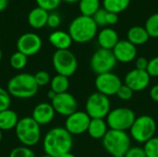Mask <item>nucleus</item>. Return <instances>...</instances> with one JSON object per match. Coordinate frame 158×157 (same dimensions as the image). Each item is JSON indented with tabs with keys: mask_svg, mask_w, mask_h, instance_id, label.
<instances>
[{
	"mask_svg": "<svg viewBox=\"0 0 158 157\" xmlns=\"http://www.w3.org/2000/svg\"><path fill=\"white\" fill-rule=\"evenodd\" d=\"M149 38L146 29L142 26H133L127 32V40L135 46L146 43Z\"/></svg>",
	"mask_w": 158,
	"mask_h": 157,
	"instance_id": "4be33fe9",
	"label": "nucleus"
},
{
	"mask_svg": "<svg viewBox=\"0 0 158 157\" xmlns=\"http://www.w3.org/2000/svg\"><path fill=\"white\" fill-rule=\"evenodd\" d=\"M56 113L63 117H69L78 109V102L76 98L69 93H58L51 101Z\"/></svg>",
	"mask_w": 158,
	"mask_h": 157,
	"instance_id": "ddd939ff",
	"label": "nucleus"
},
{
	"mask_svg": "<svg viewBox=\"0 0 158 157\" xmlns=\"http://www.w3.org/2000/svg\"><path fill=\"white\" fill-rule=\"evenodd\" d=\"M133 93L134 92L128 87L127 85H125L124 83L121 85V87L119 88V90L117 93V96L118 97V99L122 100V101H129L133 97Z\"/></svg>",
	"mask_w": 158,
	"mask_h": 157,
	"instance_id": "72a5a7b5",
	"label": "nucleus"
},
{
	"mask_svg": "<svg viewBox=\"0 0 158 157\" xmlns=\"http://www.w3.org/2000/svg\"><path fill=\"white\" fill-rule=\"evenodd\" d=\"M147 73L151 78H157L158 77V56L153 57L149 60L148 67L146 69Z\"/></svg>",
	"mask_w": 158,
	"mask_h": 157,
	"instance_id": "c9c22d12",
	"label": "nucleus"
},
{
	"mask_svg": "<svg viewBox=\"0 0 158 157\" xmlns=\"http://www.w3.org/2000/svg\"><path fill=\"white\" fill-rule=\"evenodd\" d=\"M7 4H8V0H0V12L6 8Z\"/></svg>",
	"mask_w": 158,
	"mask_h": 157,
	"instance_id": "79ce46f5",
	"label": "nucleus"
},
{
	"mask_svg": "<svg viewBox=\"0 0 158 157\" xmlns=\"http://www.w3.org/2000/svg\"><path fill=\"white\" fill-rule=\"evenodd\" d=\"M50 87V90L54 91L56 94L67 93L69 88V80L68 77L56 74L51 79Z\"/></svg>",
	"mask_w": 158,
	"mask_h": 157,
	"instance_id": "393cba45",
	"label": "nucleus"
},
{
	"mask_svg": "<svg viewBox=\"0 0 158 157\" xmlns=\"http://www.w3.org/2000/svg\"><path fill=\"white\" fill-rule=\"evenodd\" d=\"M104 149L112 156L124 155L131 147V136L127 131L108 130L102 140Z\"/></svg>",
	"mask_w": 158,
	"mask_h": 157,
	"instance_id": "39448f33",
	"label": "nucleus"
},
{
	"mask_svg": "<svg viewBox=\"0 0 158 157\" xmlns=\"http://www.w3.org/2000/svg\"><path fill=\"white\" fill-rule=\"evenodd\" d=\"M34 76L30 73H19L12 77L6 85L9 94L18 99H30L38 93Z\"/></svg>",
	"mask_w": 158,
	"mask_h": 157,
	"instance_id": "7ed1b4c3",
	"label": "nucleus"
},
{
	"mask_svg": "<svg viewBox=\"0 0 158 157\" xmlns=\"http://www.w3.org/2000/svg\"><path fill=\"white\" fill-rule=\"evenodd\" d=\"M112 52L117 61L123 64L134 61L137 56V47L128 40H119Z\"/></svg>",
	"mask_w": 158,
	"mask_h": 157,
	"instance_id": "dca6fc26",
	"label": "nucleus"
},
{
	"mask_svg": "<svg viewBox=\"0 0 158 157\" xmlns=\"http://www.w3.org/2000/svg\"><path fill=\"white\" fill-rule=\"evenodd\" d=\"M8 157H36V155L30 147L21 145L14 148L10 152Z\"/></svg>",
	"mask_w": 158,
	"mask_h": 157,
	"instance_id": "c756f323",
	"label": "nucleus"
},
{
	"mask_svg": "<svg viewBox=\"0 0 158 157\" xmlns=\"http://www.w3.org/2000/svg\"><path fill=\"white\" fill-rule=\"evenodd\" d=\"M79 9L81 15L93 18L100 9V0H80Z\"/></svg>",
	"mask_w": 158,
	"mask_h": 157,
	"instance_id": "a878e982",
	"label": "nucleus"
},
{
	"mask_svg": "<svg viewBox=\"0 0 158 157\" xmlns=\"http://www.w3.org/2000/svg\"><path fill=\"white\" fill-rule=\"evenodd\" d=\"M122 84L121 79L113 72L97 75L94 81L96 91L108 97L116 95Z\"/></svg>",
	"mask_w": 158,
	"mask_h": 157,
	"instance_id": "9b49d317",
	"label": "nucleus"
},
{
	"mask_svg": "<svg viewBox=\"0 0 158 157\" xmlns=\"http://www.w3.org/2000/svg\"><path fill=\"white\" fill-rule=\"evenodd\" d=\"M11 105V95L6 89L0 87V112L9 109Z\"/></svg>",
	"mask_w": 158,
	"mask_h": 157,
	"instance_id": "7c9ffc66",
	"label": "nucleus"
},
{
	"mask_svg": "<svg viewBox=\"0 0 158 157\" xmlns=\"http://www.w3.org/2000/svg\"><path fill=\"white\" fill-rule=\"evenodd\" d=\"M27 63H28V56L19 51L13 53L9 58V64L11 68L16 70L23 69L27 66Z\"/></svg>",
	"mask_w": 158,
	"mask_h": 157,
	"instance_id": "bb28decb",
	"label": "nucleus"
},
{
	"mask_svg": "<svg viewBox=\"0 0 158 157\" xmlns=\"http://www.w3.org/2000/svg\"><path fill=\"white\" fill-rule=\"evenodd\" d=\"M19 118L18 114L9 109L0 112V130H15L18 125Z\"/></svg>",
	"mask_w": 158,
	"mask_h": 157,
	"instance_id": "5701e85b",
	"label": "nucleus"
},
{
	"mask_svg": "<svg viewBox=\"0 0 158 157\" xmlns=\"http://www.w3.org/2000/svg\"><path fill=\"white\" fill-rule=\"evenodd\" d=\"M2 138H3V134H2V130H0V142L2 141Z\"/></svg>",
	"mask_w": 158,
	"mask_h": 157,
	"instance_id": "49530a36",
	"label": "nucleus"
},
{
	"mask_svg": "<svg viewBox=\"0 0 158 157\" xmlns=\"http://www.w3.org/2000/svg\"><path fill=\"white\" fill-rule=\"evenodd\" d=\"M1 59H2V51L0 49V62H1Z\"/></svg>",
	"mask_w": 158,
	"mask_h": 157,
	"instance_id": "de8ad7c7",
	"label": "nucleus"
},
{
	"mask_svg": "<svg viewBox=\"0 0 158 157\" xmlns=\"http://www.w3.org/2000/svg\"><path fill=\"white\" fill-rule=\"evenodd\" d=\"M41 157H53V156H50V155H43V156Z\"/></svg>",
	"mask_w": 158,
	"mask_h": 157,
	"instance_id": "09e8293b",
	"label": "nucleus"
},
{
	"mask_svg": "<svg viewBox=\"0 0 158 157\" xmlns=\"http://www.w3.org/2000/svg\"><path fill=\"white\" fill-rule=\"evenodd\" d=\"M151 81V77L146 70L133 68L130 70L124 78V84L130 87L134 93H139L145 90Z\"/></svg>",
	"mask_w": 158,
	"mask_h": 157,
	"instance_id": "2eb2a0df",
	"label": "nucleus"
},
{
	"mask_svg": "<svg viewBox=\"0 0 158 157\" xmlns=\"http://www.w3.org/2000/svg\"><path fill=\"white\" fill-rule=\"evenodd\" d=\"M62 1H65L67 3H75V2H78L80 0H62Z\"/></svg>",
	"mask_w": 158,
	"mask_h": 157,
	"instance_id": "a18cd8bd",
	"label": "nucleus"
},
{
	"mask_svg": "<svg viewBox=\"0 0 158 157\" xmlns=\"http://www.w3.org/2000/svg\"><path fill=\"white\" fill-rule=\"evenodd\" d=\"M33 76H34L35 81H36V83H37V85L39 87L46 86L47 84H50L51 76H50V74L47 71H45V70H40V71L36 72Z\"/></svg>",
	"mask_w": 158,
	"mask_h": 157,
	"instance_id": "2f4dec72",
	"label": "nucleus"
},
{
	"mask_svg": "<svg viewBox=\"0 0 158 157\" xmlns=\"http://www.w3.org/2000/svg\"><path fill=\"white\" fill-rule=\"evenodd\" d=\"M49 12L40 6L32 8L28 14V22L34 29L44 28L47 24Z\"/></svg>",
	"mask_w": 158,
	"mask_h": 157,
	"instance_id": "aec40b11",
	"label": "nucleus"
},
{
	"mask_svg": "<svg viewBox=\"0 0 158 157\" xmlns=\"http://www.w3.org/2000/svg\"><path fill=\"white\" fill-rule=\"evenodd\" d=\"M144 28L146 29L150 37L158 38V12L151 15L147 19Z\"/></svg>",
	"mask_w": 158,
	"mask_h": 157,
	"instance_id": "cd10ccee",
	"label": "nucleus"
},
{
	"mask_svg": "<svg viewBox=\"0 0 158 157\" xmlns=\"http://www.w3.org/2000/svg\"><path fill=\"white\" fill-rule=\"evenodd\" d=\"M49 43L56 50H67L72 44V39L69 32L64 31H55L48 37Z\"/></svg>",
	"mask_w": 158,
	"mask_h": 157,
	"instance_id": "6ab92c4d",
	"label": "nucleus"
},
{
	"mask_svg": "<svg viewBox=\"0 0 158 157\" xmlns=\"http://www.w3.org/2000/svg\"><path fill=\"white\" fill-rule=\"evenodd\" d=\"M73 146L72 135L62 127H56L46 132L43 142L45 155L60 157L71 151Z\"/></svg>",
	"mask_w": 158,
	"mask_h": 157,
	"instance_id": "f257e3e1",
	"label": "nucleus"
},
{
	"mask_svg": "<svg viewBox=\"0 0 158 157\" xmlns=\"http://www.w3.org/2000/svg\"><path fill=\"white\" fill-rule=\"evenodd\" d=\"M110 111L111 102L108 96L95 92L90 94L87 98L85 104V112L92 119H105Z\"/></svg>",
	"mask_w": 158,
	"mask_h": 157,
	"instance_id": "1a4fd4ad",
	"label": "nucleus"
},
{
	"mask_svg": "<svg viewBox=\"0 0 158 157\" xmlns=\"http://www.w3.org/2000/svg\"><path fill=\"white\" fill-rule=\"evenodd\" d=\"M149 94H150L151 99H152L154 102L158 103V84L154 85V86L151 88Z\"/></svg>",
	"mask_w": 158,
	"mask_h": 157,
	"instance_id": "a19ab883",
	"label": "nucleus"
},
{
	"mask_svg": "<svg viewBox=\"0 0 158 157\" xmlns=\"http://www.w3.org/2000/svg\"><path fill=\"white\" fill-rule=\"evenodd\" d=\"M108 130V126L105 119L94 118L91 119L87 132L89 136L94 140H103Z\"/></svg>",
	"mask_w": 158,
	"mask_h": 157,
	"instance_id": "412c9836",
	"label": "nucleus"
},
{
	"mask_svg": "<svg viewBox=\"0 0 158 157\" xmlns=\"http://www.w3.org/2000/svg\"><path fill=\"white\" fill-rule=\"evenodd\" d=\"M146 157H158V137H153L143 144Z\"/></svg>",
	"mask_w": 158,
	"mask_h": 157,
	"instance_id": "c85d7f7f",
	"label": "nucleus"
},
{
	"mask_svg": "<svg viewBox=\"0 0 158 157\" xmlns=\"http://www.w3.org/2000/svg\"><path fill=\"white\" fill-rule=\"evenodd\" d=\"M131 4V0H103V8L107 12L119 14L125 11Z\"/></svg>",
	"mask_w": 158,
	"mask_h": 157,
	"instance_id": "b1692460",
	"label": "nucleus"
},
{
	"mask_svg": "<svg viewBox=\"0 0 158 157\" xmlns=\"http://www.w3.org/2000/svg\"><path fill=\"white\" fill-rule=\"evenodd\" d=\"M53 67L58 75L71 77L78 68V60L76 56L69 50H56L52 57Z\"/></svg>",
	"mask_w": 158,
	"mask_h": 157,
	"instance_id": "6e6552de",
	"label": "nucleus"
},
{
	"mask_svg": "<svg viewBox=\"0 0 158 157\" xmlns=\"http://www.w3.org/2000/svg\"><path fill=\"white\" fill-rule=\"evenodd\" d=\"M114 157H124V155H117V156H114Z\"/></svg>",
	"mask_w": 158,
	"mask_h": 157,
	"instance_id": "8fccbe9b",
	"label": "nucleus"
},
{
	"mask_svg": "<svg viewBox=\"0 0 158 157\" xmlns=\"http://www.w3.org/2000/svg\"><path fill=\"white\" fill-rule=\"evenodd\" d=\"M15 132L18 140L23 146L31 148L41 140V127L31 117L20 118L15 128Z\"/></svg>",
	"mask_w": 158,
	"mask_h": 157,
	"instance_id": "20e7f679",
	"label": "nucleus"
},
{
	"mask_svg": "<svg viewBox=\"0 0 158 157\" xmlns=\"http://www.w3.org/2000/svg\"><path fill=\"white\" fill-rule=\"evenodd\" d=\"M91 118L84 111L77 110L70 116L67 117L65 121V129L73 136L81 135L87 132Z\"/></svg>",
	"mask_w": 158,
	"mask_h": 157,
	"instance_id": "f8f14e48",
	"label": "nucleus"
},
{
	"mask_svg": "<svg viewBox=\"0 0 158 157\" xmlns=\"http://www.w3.org/2000/svg\"><path fill=\"white\" fill-rule=\"evenodd\" d=\"M117 63L118 61L112 50L99 48L93 54L90 60V67L96 75H100L112 72Z\"/></svg>",
	"mask_w": 158,
	"mask_h": 157,
	"instance_id": "9d476101",
	"label": "nucleus"
},
{
	"mask_svg": "<svg viewBox=\"0 0 158 157\" xmlns=\"http://www.w3.org/2000/svg\"><path fill=\"white\" fill-rule=\"evenodd\" d=\"M60 157H76L73 154H71L70 152L69 153H68V154H65V155H63L62 156H60Z\"/></svg>",
	"mask_w": 158,
	"mask_h": 157,
	"instance_id": "c03bdc74",
	"label": "nucleus"
},
{
	"mask_svg": "<svg viewBox=\"0 0 158 157\" xmlns=\"http://www.w3.org/2000/svg\"><path fill=\"white\" fill-rule=\"evenodd\" d=\"M156 131V120L148 115H143L136 118L134 123L130 129L131 137L138 143L144 144L155 137Z\"/></svg>",
	"mask_w": 158,
	"mask_h": 157,
	"instance_id": "423d86ee",
	"label": "nucleus"
},
{
	"mask_svg": "<svg viewBox=\"0 0 158 157\" xmlns=\"http://www.w3.org/2000/svg\"><path fill=\"white\" fill-rule=\"evenodd\" d=\"M97 42L100 48L113 50V48L119 42L118 34L112 28H104L97 33Z\"/></svg>",
	"mask_w": 158,
	"mask_h": 157,
	"instance_id": "a211bd4d",
	"label": "nucleus"
},
{
	"mask_svg": "<svg viewBox=\"0 0 158 157\" xmlns=\"http://www.w3.org/2000/svg\"><path fill=\"white\" fill-rule=\"evenodd\" d=\"M61 23V18L59 16L58 13L52 11L51 13H49L48 16V19H47V26L52 28V29H56L57 28Z\"/></svg>",
	"mask_w": 158,
	"mask_h": 157,
	"instance_id": "e433bc0d",
	"label": "nucleus"
},
{
	"mask_svg": "<svg viewBox=\"0 0 158 157\" xmlns=\"http://www.w3.org/2000/svg\"><path fill=\"white\" fill-rule=\"evenodd\" d=\"M56 111L51 103H40L32 110L31 118L41 126L47 125L53 121Z\"/></svg>",
	"mask_w": 158,
	"mask_h": 157,
	"instance_id": "f3484780",
	"label": "nucleus"
},
{
	"mask_svg": "<svg viewBox=\"0 0 158 157\" xmlns=\"http://www.w3.org/2000/svg\"><path fill=\"white\" fill-rule=\"evenodd\" d=\"M149 60L146 57L141 56L135 59V68L140 70H146L148 67Z\"/></svg>",
	"mask_w": 158,
	"mask_h": 157,
	"instance_id": "58836bf2",
	"label": "nucleus"
},
{
	"mask_svg": "<svg viewBox=\"0 0 158 157\" xmlns=\"http://www.w3.org/2000/svg\"><path fill=\"white\" fill-rule=\"evenodd\" d=\"M124 157H146V155L143 150V147L131 146L124 155Z\"/></svg>",
	"mask_w": 158,
	"mask_h": 157,
	"instance_id": "4c0bfd02",
	"label": "nucleus"
},
{
	"mask_svg": "<svg viewBox=\"0 0 158 157\" xmlns=\"http://www.w3.org/2000/svg\"><path fill=\"white\" fill-rule=\"evenodd\" d=\"M43 42L41 37L34 32L21 34L17 41V49L27 56L36 55L42 48Z\"/></svg>",
	"mask_w": 158,
	"mask_h": 157,
	"instance_id": "4468645a",
	"label": "nucleus"
},
{
	"mask_svg": "<svg viewBox=\"0 0 158 157\" xmlns=\"http://www.w3.org/2000/svg\"><path fill=\"white\" fill-rule=\"evenodd\" d=\"M38 6L49 11H54L58 7L62 0H35Z\"/></svg>",
	"mask_w": 158,
	"mask_h": 157,
	"instance_id": "473e14b6",
	"label": "nucleus"
},
{
	"mask_svg": "<svg viewBox=\"0 0 158 157\" xmlns=\"http://www.w3.org/2000/svg\"><path fill=\"white\" fill-rule=\"evenodd\" d=\"M56 93L54 91H52V90H49V92L47 93V97H48V99H50L51 101L56 97Z\"/></svg>",
	"mask_w": 158,
	"mask_h": 157,
	"instance_id": "37998d69",
	"label": "nucleus"
},
{
	"mask_svg": "<svg viewBox=\"0 0 158 157\" xmlns=\"http://www.w3.org/2000/svg\"><path fill=\"white\" fill-rule=\"evenodd\" d=\"M98 31V26L92 17L80 15L72 19L69 26V33L73 42L85 43L91 42Z\"/></svg>",
	"mask_w": 158,
	"mask_h": 157,
	"instance_id": "f03ea898",
	"label": "nucleus"
},
{
	"mask_svg": "<svg viewBox=\"0 0 158 157\" xmlns=\"http://www.w3.org/2000/svg\"><path fill=\"white\" fill-rule=\"evenodd\" d=\"M106 14H107V11L105 9V8H100L94 16H93V19L95 21L96 25L99 27H105L106 26Z\"/></svg>",
	"mask_w": 158,
	"mask_h": 157,
	"instance_id": "f704fd0d",
	"label": "nucleus"
},
{
	"mask_svg": "<svg viewBox=\"0 0 158 157\" xmlns=\"http://www.w3.org/2000/svg\"><path fill=\"white\" fill-rule=\"evenodd\" d=\"M118 21V14L107 12L106 14V24L107 25H115Z\"/></svg>",
	"mask_w": 158,
	"mask_h": 157,
	"instance_id": "ea45409f",
	"label": "nucleus"
},
{
	"mask_svg": "<svg viewBox=\"0 0 158 157\" xmlns=\"http://www.w3.org/2000/svg\"><path fill=\"white\" fill-rule=\"evenodd\" d=\"M106 124L109 130L127 131L130 130L136 119L134 111L128 107H117L111 109L107 115Z\"/></svg>",
	"mask_w": 158,
	"mask_h": 157,
	"instance_id": "0eeeda50",
	"label": "nucleus"
}]
</instances>
